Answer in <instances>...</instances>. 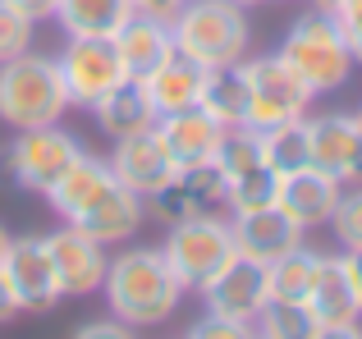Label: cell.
I'll return each instance as SVG.
<instances>
[{"label": "cell", "instance_id": "obj_1", "mask_svg": "<svg viewBox=\"0 0 362 339\" xmlns=\"http://www.w3.org/2000/svg\"><path fill=\"white\" fill-rule=\"evenodd\" d=\"M106 303L110 316L124 326H160L175 316L179 298H184V285L170 270L165 252L160 248H124L119 257L106 261Z\"/></svg>", "mask_w": 362, "mask_h": 339}, {"label": "cell", "instance_id": "obj_7", "mask_svg": "<svg viewBox=\"0 0 362 339\" xmlns=\"http://www.w3.org/2000/svg\"><path fill=\"white\" fill-rule=\"evenodd\" d=\"M247 88H252V97H247V119L243 124L257 129V133L308 115L312 92L303 88V78L280 60V55H266V60L247 64Z\"/></svg>", "mask_w": 362, "mask_h": 339}, {"label": "cell", "instance_id": "obj_42", "mask_svg": "<svg viewBox=\"0 0 362 339\" xmlns=\"http://www.w3.org/2000/svg\"><path fill=\"white\" fill-rule=\"evenodd\" d=\"M230 5H239V9H252V5H262V0H230Z\"/></svg>", "mask_w": 362, "mask_h": 339}, {"label": "cell", "instance_id": "obj_41", "mask_svg": "<svg viewBox=\"0 0 362 339\" xmlns=\"http://www.w3.org/2000/svg\"><path fill=\"white\" fill-rule=\"evenodd\" d=\"M5 248H9V234H5V225H0V261H5Z\"/></svg>", "mask_w": 362, "mask_h": 339}, {"label": "cell", "instance_id": "obj_35", "mask_svg": "<svg viewBox=\"0 0 362 339\" xmlns=\"http://www.w3.org/2000/svg\"><path fill=\"white\" fill-rule=\"evenodd\" d=\"M74 339H138V335H133V326H124V321H88V326L74 331Z\"/></svg>", "mask_w": 362, "mask_h": 339}, {"label": "cell", "instance_id": "obj_12", "mask_svg": "<svg viewBox=\"0 0 362 339\" xmlns=\"http://www.w3.org/2000/svg\"><path fill=\"white\" fill-rule=\"evenodd\" d=\"M110 174H115L129 193H138L142 202H147L151 193H160V188L179 174V165L170 161V152H165L156 129H147V133H133V138H115Z\"/></svg>", "mask_w": 362, "mask_h": 339}, {"label": "cell", "instance_id": "obj_6", "mask_svg": "<svg viewBox=\"0 0 362 339\" xmlns=\"http://www.w3.org/2000/svg\"><path fill=\"white\" fill-rule=\"evenodd\" d=\"M83 156L78 138H69L64 129L46 124V129H23V133L14 138V143L5 147V156H0V170H5L9 179H14L18 188H28V193H51L55 184H60V174L69 170L74 161Z\"/></svg>", "mask_w": 362, "mask_h": 339}, {"label": "cell", "instance_id": "obj_43", "mask_svg": "<svg viewBox=\"0 0 362 339\" xmlns=\"http://www.w3.org/2000/svg\"><path fill=\"white\" fill-rule=\"evenodd\" d=\"M317 5H326V9H330V5H335V0H317Z\"/></svg>", "mask_w": 362, "mask_h": 339}, {"label": "cell", "instance_id": "obj_32", "mask_svg": "<svg viewBox=\"0 0 362 339\" xmlns=\"http://www.w3.org/2000/svg\"><path fill=\"white\" fill-rule=\"evenodd\" d=\"M33 42V23L23 14H14L9 5H0V64L5 60H18Z\"/></svg>", "mask_w": 362, "mask_h": 339}, {"label": "cell", "instance_id": "obj_30", "mask_svg": "<svg viewBox=\"0 0 362 339\" xmlns=\"http://www.w3.org/2000/svg\"><path fill=\"white\" fill-rule=\"evenodd\" d=\"M275 188H280V174L271 165H257L239 174L230 184V206L234 211H257V206H275Z\"/></svg>", "mask_w": 362, "mask_h": 339}, {"label": "cell", "instance_id": "obj_38", "mask_svg": "<svg viewBox=\"0 0 362 339\" xmlns=\"http://www.w3.org/2000/svg\"><path fill=\"white\" fill-rule=\"evenodd\" d=\"M339 257H344V270L354 280V294H358V307H362V248H344Z\"/></svg>", "mask_w": 362, "mask_h": 339}, {"label": "cell", "instance_id": "obj_22", "mask_svg": "<svg viewBox=\"0 0 362 339\" xmlns=\"http://www.w3.org/2000/svg\"><path fill=\"white\" fill-rule=\"evenodd\" d=\"M92 110H97V124L106 129L110 138H133V133L156 129V110H151V101H147L142 78H124L119 88H110Z\"/></svg>", "mask_w": 362, "mask_h": 339}, {"label": "cell", "instance_id": "obj_39", "mask_svg": "<svg viewBox=\"0 0 362 339\" xmlns=\"http://www.w3.org/2000/svg\"><path fill=\"white\" fill-rule=\"evenodd\" d=\"M312 339H362V331H358V321H349V326H317Z\"/></svg>", "mask_w": 362, "mask_h": 339}, {"label": "cell", "instance_id": "obj_33", "mask_svg": "<svg viewBox=\"0 0 362 339\" xmlns=\"http://www.w3.org/2000/svg\"><path fill=\"white\" fill-rule=\"evenodd\" d=\"M184 339H252V326L234 321V316H221V312H206L202 321L188 326Z\"/></svg>", "mask_w": 362, "mask_h": 339}, {"label": "cell", "instance_id": "obj_20", "mask_svg": "<svg viewBox=\"0 0 362 339\" xmlns=\"http://www.w3.org/2000/svg\"><path fill=\"white\" fill-rule=\"evenodd\" d=\"M202 83H206L202 64L175 51L165 64H156V69L142 78V88H147V101H151V110H156V119H160V115L193 110L197 101H202Z\"/></svg>", "mask_w": 362, "mask_h": 339}, {"label": "cell", "instance_id": "obj_10", "mask_svg": "<svg viewBox=\"0 0 362 339\" xmlns=\"http://www.w3.org/2000/svg\"><path fill=\"white\" fill-rule=\"evenodd\" d=\"M151 202V215L165 225H179L188 220V215H216L221 206H230V184H225V174L211 165H193V170H179L175 179H170L160 193L147 197Z\"/></svg>", "mask_w": 362, "mask_h": 339}, {"label": "cell", "instance_id": "obj_21", "mask_svg": "<svg viewBox=\"0 0 362 339\" xmlns=\"http://www.w3.org/2000/svg\"><path fill=\"white\" fill-rule=\"evenodd\" d=\"M308 312L321 326H349L362 321V307L354 294V280L344 270V257H321L317 252V270H312V289H308Z\"/></svg>", "mask_w": 362, "mask_h": 339}, {"label": "cell", "instance_id": "obj_40", "mask_svg": "<svg viewBox=\"0 0 362 339\" xmlns=\"http://www.w3.org/2000/svg\"><path fill=\"white\" fill-rule=\"evenodd\" d=\"M14 316H18V307H14V298H9L5 280H0V326H5V321H14Z\"/></svg>", "mask_w": 362, "mask_h": 339}, {"label": "cell", "instance_id": "obj_15", "mask_svg": "<svg viewBox=\"0 0 362 339\" xmlns=\"http://www.w3.org/2000/svg\"><path fill=\"white\" fill-rule=\"evenodd\" d=\"M64 225L83 230L88 239H97L101 248H110V243H129L133 234H138V225H142V197L129 193L119 179H110V184Z\"/></svg>", "mask_w": 362, "mask_h": 339}, {"label": "cell", "instance_id": "obj_31", "mask_svg": "<svg viewBox=\"0 0 362 339\" xmlns=\"http://www.w3.org/2000/svg\"><path fill=\"white\" fill-rule=\"evenodd\" d=\"M330 230H335L339 248H362V188H349L339 193L335 211H330Z\"/></svg>", "mask_w": 362, "mask_h": 339}, {"label": "cell", "instance_id": "obj_29", "mask_svg": "<svg viewBox=\"0 0 362 339\" xmlns=\"http://www.w3.org/2000/svg\"><path fill=\"white\" fill-rule=\"evenodd\" d=\"M317 326L321 321L308 312V303H280V298H271L262 307V316H257V335L262 339H312Z\"/></svg>", "mask_w": 362, "mask_h": 339}, {"label": "cell", "instance_id": "obj_4", "mask_svg": "<svg viewBox=\"0 0 362 339\" xmlns=\"http://www.w3.org/2000/svg\"><path fill=\"white\" fill-rule=\"evenodd\" d=\"M69 97H64V83L55 60L46 55H18V60L0 64V119L9 129H46L64 115Z\"/></svg>", "mask_w": 362, "mask_h": 339}, {"label": "cell", "instance_id": "obj_16", "mask_svg": "<svg viewBox=\"0 0 362 339\" xmlns=\"http://www.w3.org/2000/svg\"><path fill=\"white\" fill-rule=\"evenodd\" d=\"M156 133H160V143H165L170 161L179 170H193V165H211L216 161V147H221V138H225V124L211 119L202 106H193V110H179V115H160Z\"/></svg>", "mask_w": 362, "mask_h": 339}, {"label": "cell", "instance_id": "obj_13", "mask_svg": "<svg viewBox=\"0 0 362 339\" xmlns=\"http://www.w3.org/2000/svg\"><path fill=\"white\" fill-rule=\"evenodd\" d=\"M202 298H206V312H221V316H234V321L252 326L262 316V307L271 303L266 266L252 257H234L211 285H202Z\"/></svg>", "mask_w": 362, "mask_h": 339}, {"label": "cell", "instance_id": "obj_28", "mask_svg": "<svg viewBox=\"0 0 362 339\" xmlns=\"http://www.w3.org/2000/svg\"><path fill=\"white\" fill-rule=\"evenodd\" d=\"M257 165H266L262 161V133L257 129H225V138H221V147H216V170L225 174V184H234L239 174H247V170H257Z\"/></svg>", "mask_w": 362, "mask_h": 339}, {"label": "cell", "instance_id": "obj_3", "mask_svg": "<svg viewBox=\"0 0 362 339\" xmlns=\"http://www.w3.org/2000/svg\"><path fill=\"white\" fill-rule=\"evenodd\" d=\"M170 32H175V51L197 60L202 69L216 64H239L247 55V9L230 5V0H184L175 18H170Z\"/></svg>", "mask_w": 362, "mask_h": 339}, {"label": "cell", "instance_id": "obj_36", "mask_svg": "<svg viewBox=\"0 0 362 339\" xmlns=\"http://www.w3.org/2000/svg\"><path fill=\"white\" fill-rule=\"evenodd\" d=\"M0 5H9L14 14H23L28 23H42V18H55L60 0H0Z\"/></svg>", "mask_w": 362, "mask_h": 339}, {"label": "cell", "instance_id": "obj_18", "mask_svg": "<svg viewBox=\"0 0 362 339\" xmlns=\"http://www.w3.org/2000/svg\"><path fill=\"white\" fill-rule=\"evenodd\" d=\"M230 230H234V248H239V257H252V261H262V266H271L275 257H284V252H293L303 243V230L280 211V206L239 211L230 220Z\"/></svg>", "mask_w": 362, "mask_h": 339}, {"label": "cell", "instance_id": "obj_5", "mask_svg": "<svg viewBox=\"0 0 362 339\" xmlns=\"http://www.w3.org/2000/svg\"><path fill=\"white\" fill-rule=\"evenodd\" d=\"M160 252H165L170 270L179 275L184 289L211 285V280L239 257V248H234V230H230V220H221V215H188V220L170 225Z\"/></svg>", "mask_w": 362, "mask_h": 339}, {"label": "cell", "instance_id": "obj_34", "mask_svg": "<svg viewBox=\"0 0 362 339\" xmlns=\"http://www.w3.org/2000/svg\"><path fill=\"white\" fill-rule=\"evenodd\" d=\"M330 14H335V23H339V32H344L349 51H354V64H362V0H335Z\"/></svg>", "mask_w": 362, "mask_h": 339}, {"label": "cell", "instance_id": "obj_44", "mask_svg": "<svg viewBox=\"0 0 362 339\" xmlns=\"http://www.w3.org/2000/svg\"><path fill=\"white\" fill-rule=\"evenodd\" d=\"M358 124H362V110H358Z\"/></svg>", "mask_w": 362, "mask_h": 339}, {"label": "cell", "instance_id": "obj_45", "mask_svg": "<svg viewBox=\"0 0 362 339\" xmlns=\"http://www.w3.org/2000/svg\"><path fill=\"white\" fill-rule=\"evenodd\" d=\"M252 339H262V335H252Z\"/></svg>", "mask_w": 362, "mask_h": 339}, {"label": "cell", "instance_id": "obj_23", "mask_svg": "<svg viewBox=\"0 0 362 339\" xmlns=\"http://www.w3.org/2000/svg\"><path fill=\"white\" fill-rule=\"evenodd\" d=\"M247 97H252V88H247V64H216V69H206V83H202V101L197 106L206 110L211 119H221L225 129H239L247 119Z\"/></svg>", "mask_w": 362, "mask_h": 339}, {"label": "cell", "instance_id": "obj_8", "mask_svg": "<svg viewBox=\"0 0 362 339\" xmlns=\"http://www.w3.org/2000/svg\"><path fill=\"white\" fill-rule=\"evenodd\" d=\"M55 69H60L69 106H97L110 88H119L129 78L110 37H69L64 55L55 60Z\"/></svg>", "mask_w": 362, "mask_h": 339}, {"label": "cell", "instance_id": "obj_26", "mask_svg": "<svg viewBox=\"0 0 362 339\" xmlns=\"http://www.w3.org/2000/svg\"><path fill=\"white\" fill-rule=\"evenodd\" d=\"M262 161L275 174H293V170L312 165V138H308V119H289V124H275L262 133Z\"/></svg>", "mask_w": 362, "mask_h": 339}, {"label": "cell", "instance_id": "obj_17", "mask_svg": "<svg viewBox=\"0 0 362 339\" xmlns=\"http://www.w3.org/2000/svg\"><path fill=\"white\" fill-rule=\"evenodd\" d=\"M339 193H344L339 179H330L326 170L308 165V170H293V174L280 179V188H275V206H280L298 230H312V225H326L330 220Z\"/></svg>", "mask_w": 362, "mask_h": 339}, {"label": "cell", "instance_id": "obj_2", "mask_svg": "<svg viewBox=\"0 0 362 339\" xmlns=\"http://www.w3.org/2000/svg\"><path fill=\"white\" fill-rule=\"evenodd\" d=\"M280 60L298 73L312 97L344 88L349 73H354V51H349L344 32H339L335 14H330L326 5H317V9L293 18L289 37H284V46H280Z\"/></svg>", "mask_w": 362, "mask_h": 339}, {"label": "cell", "instance_id": "obj_27", "mask_svg": "<svg viewBox=\"0 0 362 339\" xmlns=\"http://www.w3.org/2000/svg\"><path fill=\"white\" fill-rule=\"evenodd\" d=\"M312 270H317V252H308L303 243H298L293 252H284V257H275L271 266H266L271 298H280V303H308Z\"/></svg>", "mask_w": 362, "mask_h": 339}, {"label": "cell", "instance_id": "obj_37", "mask_svg": "<svg viewBox=\"0 0 362 339\" xmlns=\"http://www.w3.org/2000/svg\"><path fill=\"white\" fill-rule=\"evenodd\" d=\"M184 9V0H133V14H151V18H175Z\"/></svg>", "mask_w": 362, "mask_h": 339}, {"label": "cell", "instance_id": "obj_11", "mask_svg": "<svg viewBox=\"0 0 362 339\" xmlns=\"http://www.w3.org/2000/svg\"><path fill=\"white\" fill-rule=\"evenodd\" d=\"M46 252H51V270L64 298H83L92 289H101L106 280V248L97 239H88L74 225H60L55 234H46Z\"/></svg>", "mask_w": 362, "mask_h": 339}, {"label": "cell", "instance_id": "obj_25", "mask_svg": "<svg viewBox=\"0 0 362 339\" xmlns=\"http://www.w3.org/2000/svg\"><path fill=\"white\" fill-rule=\"evenodd\" d=\"M133 14V0H60L55 18H60L64 37H115Z\"/></svg>", "mask_w": 362, "mask_h": 339}, {"label": "cell", "instance_id": "obj_19", "mask_svg": "<svg viewBox=\"0 0 362 339\" xmlns=\"http://www.w3.org/2000/svg\"><path fill=\"white\" fill-rule=\"evenodd\" d=\"M115 51H119V64L129 78H147L156 64H165L175 55V32H170L165 18H151V14H129V23L119 28L115 37Z\"/></svg>", "mask_w": 362, "mask_h": 339}, {"label": "cell", "instance_id": "obj_24", "mask_svg": "<svg viewBox=\"0 0 362 339\" xmlns=\"http://www.w3.org/2000/svg\"><path fill=\"white\" fill-rule=\"evenodd\" d=\"M110 179H115V174H110V161H101V156H88V152H83L78 161H74V165L60 174V184L46 193V202H51L55 211L64 215V220H74V215H78L83 206H88L92 197H97L101 188L110 184Z\"/></svg>", "mask_w": 362, "mask_h": 339}, {"label": "cell", "instance_id": "obj_14", "mask_svg": "<svg viewBox=\"0 0 362 339\" xmlns=\"http://www.w3.org/2000/svg\"><path fill=\"white\" fill-rule=\"evenodd\" d=\"M312 165L339 184H362V124L358 115H321L308 119Z\"/></svg>", "mask_w": 362, "mask_h": 339}, {"label": "cell", "instance_id": "obj_9", "mask_svg": "<svg viewBox=\"0 0 362 339\" xmlns=\"http://www.w3.org/2000/svg\"><path fill=\"white\" fill-rule=\"evenodd\" d=\"M0 280H5L9 298H14L18 312H51L60 303V285H55L51 270V252H46V239H9L5 261H0Z\"/></svg>", "mask_w": 362, "mask_h": 339}]
</instances>
